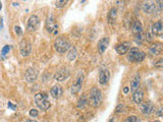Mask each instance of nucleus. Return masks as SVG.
I'll list each match as a JSON object with an SVG mask.
<instances>
[{
    "label": "nucleus",
    "mask_w": 163,
    "mask_h": 122,
    "mask_svg": "<svg viewBox=\"0 0 163 122\" xmlns=\"http://www.w3.org/2000/svg\"><path fill=\"white\" fill-rule=\"evenodd\" d=\"M125 122H140V120H139V118H138L137 116L132 115V116H128V118L125 120Z\"/></svg>",
    "instance_id": "obj_26"
},
{
    "label": "nucleus",
    "mask_w": 163,
    "mask_h": 122,
    "mask_svg": "<svg viewBox=\"0 0 163 122\" xmlns=\"http://www.w3.org/2000/svg\"><path fill=\"white\" fill-rule=\"evenodd\" d=\"M26 122H37L36 120H32V119H29V120H27Z\"/></svg>",
    "instance_id": "obj_36"
},
{
    "label": "nucleus",
    "mask_w": 163,
    "mask_h": 122,
    "mask_svg": "<svg viewBox=\"0 0 163 122\" xmlns=\"http://www.w3.org/2000/svg\"><path fill=\"white\" fill-rule=\"evenodd\" d=\"M35 103L41 110H47L51 106L49 97L46 92H39L35 95Z\"/></svg>",
    "instance_id": "obj_2"
},
{
    "label": "nucleus",
    "mask_w": 163,
    "mask_h": 122,
    "mask_svg": "<svg viewBox=\"0 0 163 122\" xmlns=\"http://www.w3.org/2000/svg\"><path fill=\"white\" fill-rule=\"evenodd\" d=\"M130 42H122L116 46L115 50L119 55H123L125 53H128V51L130 50Z\"/></svg>",
    "instance_id": "obj_15"
},
{
    "label": "nucleus",
    "mask_w": 163,
    "mask_h": 122,
    "mask_svg": "<svg viewBox=\"0 0 163 122\" xmlns=\"http://www.w3.org/2000/svg\"><path fill=\"white\" fill-rule=\"evenodd\" d=\"M9 51H10V46H9V45H6V46H4V47L2 48V50H1V54L4 56V55L7 54V53H8Z\"/></svg>",
    "instance_id": "obj_28"
},
{
    "label": "nucleus",
    "mask_w": 163,
    "mask_h": 122,
    "mask_svg": "<svg viewBox=\"0 0 163 122\" xmlns=\"http://www.w3.org/2000/svg\"><path fill=\"white\" fill-rule=\"evenodd\" d=\"M7 105H8V107L10 108L11 110H15V109H17V106H15V105H13L11 102H8V104H7Z\"/></svg>",
    "instance_id": "obj_33"
},
{
    "label": "nucleus",
    "mask_w": 163,
    "mask_h": 122,
    "mask_svg": "<svg viewBox=\"0 0 163 122\" xmlns=\"http://www.w3.org/2000/svg\"><path fill=\"white\" fill-rule=\"evenodd\" d=\"M110 79V72L107 69H101L99 72V82L101 84H106Z\"/></svg>",
    "instance_id": "obj_16"
},
{
    "label": "nucleus",
    "mask_w": 163,
    "mask_h": 122,
    "mask_svg": "<svg viewBox=\"0 0 163 122\" xmlns=\"http://www.w3.org/2000/svg\"><path fill=\"white\" fill-rule=\"evenodd\" d=\"M68 77H70V70H68L67 68H62V69H60L56 72L55 79H56L57 82H63V80H65Z\"/></svg>",
    "instance_id": "obj_13"
},
{
    "label": "nucleus",
    "mask_w": 163,
    "mask_h": 122,
    "mask_svg": "<svg viewBox=\"0 0 163 122\" xmlns=\"http://www.w3.org/2000/svg\"><path fill=\"white\" fill-rule=\"evenodd\" d=\"M155 110V106L150 101H146V102H142L140 104V111L144 115H150L153 113Z\"/></svg>",
    "instance_id": "obj_7"
},
{
    "label": "nucleus",
    "mask_w": 163,
    "mask_h": 122,
    "mask_svg": "<svg viewBox=\"0 0 163 122\" xmlns=\"http://www.w3.org/2000/svg\"><path fill=\"white\" fill-rule=\"evenodd\" d=\"M143 98H144V93L141 91V90H138V91L134 92L133 94V100L136 104H141L143 102Z\"/></svg>",
    "instance_id": "obj_20"
},
{
    "label": "nucleus",
    "mask_w": 163,
    "mask_h": 122,
    "mask_svg": "<svg viewBox=\"0 0 163 122\" xmlns=\"http://www.w3.org/2000/svg\"><path fill=\"white\" fill-rule=\"evenodd\" d=\"M1 8H2V3H1V1H0V10H1Z\"/></svg>",
    "instance_id": "obj_37"
},
{
    "label": "nucleus",
    "mask_w": 163,
    "mask_h": 122,
    "mask_svg": "<svg viewBox=\"0 0 163 122\" xmlns=\"http://www.w3.org/2000/svg\"><path fill=\"white\" fill-rule=\"evenodd\" d=\"M44 122H48V121H44Z\"/></svg>",
    "instance_id": "obj_39"
},
{
    "label": "nucleus",
    "mask_w": 163,
    "mask_h": 122,
    "mask_svg": "<svg viewBox=\"0 0 163 122\" xmlns=\"http://www.w3.org/2000/svg\"><path fill=\"white\" fill-rule=\"evenodd\" d=\"M14 32H15V34H17V35H22V27H18V26H15L14 27Z\"/></svg>",
    "instance_id": "obj_31"
},
{
    "label": "nucleus",
    "mask_w": 163,
    "mask_h": 122,
    "mask_svg": "<svg viewBox=\"0 0 163 122\" xmlns=\"http://www.w3.org/2000/svg\"><path fill=\"white\" fill-rule=\"evenodd\" d=\"M128 60L130 62H141L145 59V53L143 51H140L137 47L130 48V50H128Z\"/></svg>",
    "instance_id": "obj_4"
},
{
    "label": "nucleus",
    "mask_w": 163,
    "mask_h": 122,
    "mask_svg": "<svg viewBox=\"0 0 163 122\" xmlns=\"http://www.w3.org/2000/svg\"><path fill=\"white\" fill-rule=\"evenodd\" d=\"M3 27V22H2V17H0V30Z\"/></svg>",
    "instance_id": "obj_35"
},
{
    "label": "nucleus",
    "mask_w": 163,
    "mask_h": 122,
    "mask_svg": "<svg viewBox=\"0 0 163 122\" xmlns=\"http://www.w3.org/2000/svg\"><path fill=\"white\" fill-rule=\"evenodd\" d=\"M117 18V9L115 7H112L109 10L108 15H107V20H108L109 24H114Z\"/></svg>",
    "instance_id": "obj_19"
},
{
    "label": "nucleus",
    "mask_w": 163,
    "mask_h": 122,
    "mask_svg": "<svg viewBox=\"0 0 163 122\" xmlns=\"http://www.w3.org/2000/svg\"><path fill=\"white\" fill-rule=\"evenodd\" d=\"M163 66V59H159L157 62L155 63V67H157V68H161Z\"/></svg>",
    "instance_id": "obj_32"
},
{
    "label": "nucleus",
    "mask_w": 163,
    "mask_h": 122,
    "mask_svg": "<svg viewBox=\"0 0 163 122\" xmlns=\"http://www.w3.org/2000/svg\"><path fill=\"white\" fill-rule=\"evenodd\" d=\"M162 50H163V46L161 43H154L149 48V52L152 55H160L162 53Z\"/></svg>",
    "instance_id": "obj_18"
},
{
    "label": "nucleus",
    "mask_w": 163,
    "mask_h": 122,
    "mask_svg": "<svg viewBox=\"0 0 163 122\" xmlns=\"http://www.w3.org/2000/svg\"><path fill=\"white\" fill-rule=\"evenodd\" d=\"M77 56H78V51H77V49H75V47L70 48V52L67 53V59H68L70 61H73L75 58H77Z\"/></svg>",
    "instance_id": "obj_24"
},
{
    "label": "nucleus",
    "mask_w": 163,
    "mask_h": 122,
    "mask_svg": "<svg viewBox=\"0 0 163 122\" xmlns=\"http://www.w3.org/2000/svg\"><path fill=\"white\" fill-rule=\"evenodd\" d=\"M39 25H40V18L37 15H32V17H30L29 20L27 22V31L35 32L39 27Z\"/></svg>",
    "instance_id": "obj_8"
},
{
    "label": "nucleus",
    "mask_w": 163,
    "mask_h": 122,
    "mask_svg": "<svg viewBox=\"0 0 163 122\" xmlns=\"http://www.w3.org/2000/svg\"><path fill=\"white\" fill-rule=\"evenodd\" d=\"M140 87V75H135L134 79H132V82H130V92H136L139 90Z\"/></svg>",
    "instance_id": "obj_21"
},
{
    "label": "nucleus",
    "mask_w": 163,
    "mask_h": 122,
    "mask_svg": "<svg viewBox=\"0 0 163 122\" xmlns=\"http://www.w3.org/2000/svg\"><path fill=\"white\" fill-rule=\"evenodd\" d=\"M149 35L148 34H138V35H136V38H135V41H136V43L138 44V45H142L143 43H145L146 41H149L151 40V39L148 38Z\"/></svg>",
    "instance_id": "obj_22"
},
{
    "label": "nucleus",
    "mask_w": 163,
    "mask_h": 122,
    "mask_svg": "<svg viewBox=\"0 0 163 122\" xmlns=\"http://www.w3.org/2000/svg\"><path fill=\"white\" fill-rule=\"evenodd\" d=\"M151 32L154 36H162L163 34V26H162V22L161 20H158V22H154L151 27Z\"/></svg>",
    "instance_id": "obj_12"
},
{
    "label": "nucleus",
    "mask_w": 163,
    "mask_h": 122,
    "mask_svg": "<svg viewBox=\"0 0 163 122\" xmlns=\"http://www.w3.org/2000/svg\"><path fill=\"white\" fill-rule=\"evenodd\" d=\"M66 4H67V1H66V0H62V1H56V2H55V5H56V7H58V8L63 7V6H65Z\"/></svg>",
    "instance_id": "obj_27"
},
{
    "label": "nucleus",
    "mask_w": 163,
    "mask_h": 122,
    "mask_svg": "<svg viewBox=\"0 0 163 122\" xmlns=\"http://www.w3.org/2000/svg\"><path fill=\"white\" fill-rule=\"evenodd\" d=\"M132 31L134 34H141L142 31H143V26H142V22H140V20H135L134 24H133L132 26Z\"/></svg>",
    "instance_id": "obj_23"
},
{
    "label": "nucleus",
    "mask_w": 163,
    "mask_h": 122,
    "mask_svg": "<svg viewBox=\"0 0 163 122\" xmlns=\"http://www.w3.org/2000/svg\"><path fill=\"white\" fill-rule=\"evenodd\" d=\"M88 104V100H87V96L86 95H83L81 98L79 99V102H78V107L80 109H84L85 106Z\"/></svg>",
    "instance_id": "obj_25"
},
{
    "label": "nucleus",
    "mask_w": 163,
    "mask_h": 122,
    "mask_svg": "<svg viewBox=\"0 0 163 122\" xmlns=\"http://www.w3.org/2000/svg\"><path fill=\"white\" fill-rule=\"evenodd\" d=\"M84 79H85L84 72H83V71H80L77 79L75 80V82L72 84V89H70V93H72V95H75V94H78L80 91H81L83 84H84Z\"/></svg>",
    "instance_id": "obj_5"
},
{
    "label": "nucleus",
    "mask_w": 163,
    "mask_h": 122,
    "mask_svg": "<svg viewBox=\"0 0 163 122\" xmlns=\"http://www.w3.org/2000/svg\"><path fill=\"white\" fill-rule=\"evenodd\" d=\"M54 48L58 53H65L70 49V42L64 36H60L55 40Z\"/></svg>",
    "instance_id": "obj_3"
},
{
    "label": "nucleus",
    "mask_w": 163,
    "mask_h": 122,
    "mask_svg": "<svg viewBox=\"0 0 163 122\" xmlns=\"http://www.w3.org/2000/svg\"><path fill=\"white\" fill-rule=\"evenodd\" d=\"M50 95H51L52 98H54V99H59L61 96L63 95L62 87H61L60 86H58V84L52 87L51 90H50Z\"/></svg>",
    "instance_id": "obj_17"
},
{
    "label": "nucleus",
    "mask_w": 163,
    "mask_h": 122,
    "mask_svg": "<svg viewBox=\"0 0 163 122\" xmlns=\"http://www.w3.org/2000/svg\"><path fill=\"white\" fill-rule=\"evenodd\" d=\"M29 114H30V116H32V117H36V116H38V110H36V109H32V110H30Z\"/></svg>",
    "instance_id": "obj_30"
},
{
    "label": "nucleus",
    "mask_w": 163,
    "mask_h": 122,
    "mask_svg": "<svg viewBox=\"0 0 163 122\" xmlns=\"http://www.w3.org/2000/svg\"><path fill=\"white\" fill-rule=\"evenodd\" d=\"M20 55L24 57L29 56L32 53V45L28 40H22L20 43Z\"/></svg>",
    "instance_id": "obj_6"
},
{
    "label": "nucleus",
    "mask_w": 163,
    "mask_h": 122,
    "mask_svg": "<svg viewBox=\"0 0 163 122\" xmlns=\"http://www.w3.org/2000/svg\"><path fill=\"white\" fill-rule=\"evenodd\" d=\"M125 105H122V104H119L117 107H116V109H115V112L116 113H121V112H123L125 111Z\"/></svg>",
    "instance_id": "obj_29"
},
{
    "label": "nucleus",
    "mask_w": 163,
    "mask_h": 122,
    "mask_svg": "<svg viewBox=\"0 0 163 122\" xmlns=\"http://www.w3.org/2000/svg\"><path fill=\"white\" fill-rule=\"evenodd\" d=\"M156 7H157V4L154 1H146L144 2L143 4V11L147 14H151L156 10Z\"/></svg>",
    "instance_id": "obj_11"
},
{
    "label": "nucleus",
    "mask_w": 163,
    "mask_h": 122,
    "mask_svg": "<svg viewBox=\"0 0 163 122\" xmlns=\"http://www.w3.org/2000/svg\"><path fill=\"white\" fill-rule=\"evenodd\" d=\"M153 122H160V121H158V120H156V121H153Z\"/></svg>",
    "instance_id": "obj_38"
},
{
    "label": "nucleus",
    "mask_w": 163,
    "mask_h": 122,
    "mask_svg": "<svg viewBox=\"0 0 163 122\" xmlns=\"http://www.w3.org/2000/svg\"><path fill=\"white\" fill-rule=\"evenodd\" d=\"M128 92H130V89H128V87H123V93H125V94H128Z\"/></svg>",
    "instance_id": "obj_34"
},
{
    "label": "nucleus",
    "mask_w": 163,
    "mask_h": 122,
    "mask_svg": "<svg viewBox=\"0 0 163 122\" xmlns=\"http://www.w3.org/2000/svg\"><path fill=\"white\" fill-rule=\"evenodd\" d=\"M38 74H39V72L36 68L30 67V68H28L26 73H25V79H26L28 82H33L37 79Z\"/></svg>",
    "instance_id": "obj_10"
},
{
    "label": "nucleus",
    "mask_w": 163,
    "mask_h": 122,
    "mask_svg": "<svg viewBox=\"0 0 163 122\" xmlns=\"http://www.w3.org/2000/svg\"><path fill=\"white\" fill-rule=\"evenodd\" d=\"M102 92L100 89H98L97 87H94L90 90V95H89L88 103L90 104L92 107L97 108L102 104Z\"/></svg>",
    "instance_id": "obj_1"
},
{
    "label": "nucleus",
    "mask_w": 163,
    "mask_h": 122,
    "mask_svg": "<svg viewBox=\"0 0 163 122\" xmlns=\"http://www.w3.org/2000/svg\"><path fill=\"white\" fill-rule=\"evenodd\" d=\"M45 25H46V30H47V32H49V33H53L54 32V34H57L58 25H57L56 22H55V18L53 15H50V17H47Z\"/></svg>",
    "instance_id": "obj_9"
},
{
    "label": "nucleus",
    "mask_w": 163,
    "mask_h": 122,
    "mask_svg": "<svg viewBox=\"0 0 163 122\" xmlns=\"http://www.w3.org/2000/svg\"><path fill=\"white\" fill-rule=\"evenodd\" d=\"M109 45V38L105 37V38H102L101 40L98 42V45H97V49H98V52L100 54H103L105 52V50L107 49Z\"/></svg>",
    "instance_id": "obj_14"
}]
</instances>
